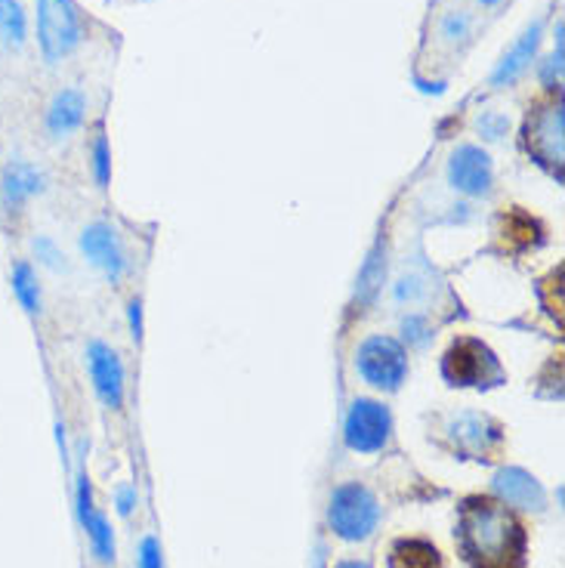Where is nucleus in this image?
<instances>
[{"mask_svg": "<svg viewBox=\"0 0 565 568\" xmlns=\"http://www.w3.org/2000/svg\"><path fill=\"white\" fill-rule=\"evenodd\" d=\"M541 38H544V19L528 22L523 34H519V38L513 41V47H509L507 53L501 57L497 69L492 71V87L504 90V87L516 84L525 71L535 65L537 50H541Z\"/></svg>", "mask_w": 565, "mask_h": 568, "instance_id": "nucleus-11", "label": "nucleus"}, {"mask_svg": "<svg viewBox=\"0 0 565 568\" xmlns=\"http://www.w3.org/2000/svg\"><path fill=\"white\" fill-rule=\"evenodd\" d=\"M492 488H495V495L509 504V507H516V510H544V504H547V495H544V488L537 483L532 473H525L519 467H504L497 469L495 479H492Z\"/></svg>", "mask_w": 565, "mask_h": 568, "instance_id": "nucleus-12", "label": "nucleus"}, {"mask_svg": "<svg viewBox=\"0 0 565 568\" xmlns=\"http://www.w3.org/2000/svg\"><path fill=\"white\" fill-rule=\"evenodd\" d=\"M355 371L374 389L396 393L398 386L405 384V377H408V353H405V346L396 337L374 334V337H367L359 346V353H355Z\"/></svg>", "mask_w": 565, "mask_h": 568, "instance_id": "nucleus-4", "label": "nucleus"}, {"mask_svg": "<svg viewBox=\"0 0 565 568\" xmlns=\"http://www.w3.org/2000/svg\"><path fill=\"white\" fill-rule=\"evenodd\" d=\"M390 429H393V417L383 402L355 398L346 414L343 439H346V448H353L359 455H377L390 442Z\"/></svg>", "mask_w": 565, "mask_h": 568, "instance_id": "nucleus-7", "label": "nucleus"}, {"mask_svg": "<svg viewBox=\"0 0 565 568\" xmlns=\"http://www.w3.org/2000/svg\"><path fill=\"white\" fill-rule=\"evenodd\" d=\"M442 374L452 386H497L504 381V368L495 353L482 341L461 337L442 358Z\"/></svg>", "mask_w": 565, "mask_h": 568, "instance_id": "nucleus-5", "label": "nucleus"}, {"mask_svg": "<svg viewBox=\"0 0 565 568\" xmlns=\"http://www.w3.org/2000/svg\"><path fill=\"white\" fill-rule=\"evenodd\" d=\"M87 121V97L84 90H78V87H62L53 93V100L47 105V118H43V124H47V133L53 136V140H69L71 133H78V130L84 128Z\"/></svg>", "mask_w": 565, "mask_h": 568, "instance_id": "nucleus-13", "label": "nucleus"}, {"mask_svg": "<svg viewBox=\"0 0 565 568\" xmlns=\"http://www.w3.org/2000/svg\"><path fill=\"white\" fill-rule=\"evenodd\" d=\"M457 540L473 568H523L525 531L516 516L488 497H470L461 507Z\"/></svg>", "mask_w": 565, "mask_h": 568, "instance_id": "nucleus-1", "label": "nucleus"}, {"mask_svg": "<svg viewBox=\"0 0 565 568\" xmlns=\"http://www.w3.org/2000/svg\"><path fill=\"white\" fill-rule=\"evenodd\" d=\"M84 531L87 538H90V547H93V554L100 559L102 566H109L114 559V535H112V526H109V519L102 516V513H90L84 523Z\"/></svg>", "mask_w": 565, "mask_h": 568, "instance_id": "nucleus-21", "label": "nucleus"}, {"mask_svg": "<svg viewBox=\"0 0 565 568\" xmlns=\"http://www.w3.org/2000/svg\"><path fill=\"white\" fill-rule=\"evenodd\" d=\"M452 433L457 448L466 452V455H488V448L501 442L497 424H492L488 417H480V414H461V417H454Z\"/></svg>", "mask_w": 565, "mask_h": 568, "instance_id": "nucleus-15", "label": "nucleus"}, {"mask_svg": "<svg viewBox=\"0 0 565 568\" xmlns=\"http://www.w3.org/2000/svg\"><path fill=\"white\" fill-rule=\"evenodd\" d=\"M565 114L563 100H551L544 105H535V112L525 121V149L535 158L541 168H547L556 176H563V158H565Z\"/></svg>", "mask_w": 565, "mask_h": 568, "instance_id": "nucleus-6", "label": "nucleus"}, {"mask_svg": "<svg viewBox=\"0 0 565 568\" xmlns=\"http://www.w3.org/2000/svg\"><path fill=\"white\" fill-rule=\"evenodd\" d=\"M137 500H140V497H137V488H133V485H121V488L114 491V507H118L121 516H130L133 507H137Z\"/></svg>", "mask_w": 565, "mask_h": 568, "instance_id": "nucleus-30", "label": "nucleus"}, {"mask_svg": "<svg viewBox=\"0 0 565 568\" xmlns=\"http://www.w3.org/2000/svg\"><path fill=\"white\" fill-rule=\"evenodd\" d=\"M137 568H164V562H161V544L155 538H142Z\"/></svg>", "mask_w": 565, "mask_h": 568, "instance_id": "nucleus-28", "label": "nucleus"}, {"mask_svg": "<svg viewBox=\"0 0 565 568\" xmlns=\"http://www.w3.org/2000/svg\"><path fill=\"white\" fill-rule=\"evenodd\" d=\"M87 368H90V381H93V389L105 408H121L124 402V365L114 353L112 346L93 341L87 346Z\"/></svg>", "mask_w": 565, "mask_h": 568, "instance_id": "nucleus-10", "label": "nucleus"}, {"mask_svg": "<svg viewBox=\"0 0 565 568\" xmlns=\"http://www.w3.org/2000/svg\"><path fill=\"white\" fill-rule=\"evenodd\" d=\"M426 294V284L424 278H417V275H402L396 282V303H408V306H414V303H421Z\"/></svg>", "mask_w": 565, "mask_h": 568, "instance_id": "nucleus-25", "label": "nucleus"}, {"mask_svg": "<svg viewBox=\"0 0 565 568\" xmlns=\"http://www.w3.org/2000/svg\"><path fill=\"white\" fill-rule=\"evenodd\" d=\"M0 43L7 50H22L29 43V16L19 0H0Z\"/></svg>", "mask_w": 565, "mask_h": 568, "instance_id": "nucleus-17", "label": "nucleus"}, {"mask_svg": "<svg viewBox=\"0 0 565 568\" xmlns=\"http://www.w3.org/2000/svg\"><path fill=\"white\" fill-rule=\"evenodd\" d=\"M541 81H544L547 90H559V84H563V22L556 26V47H553V53L541 65Z\"/></svg>", "mask_w": 565, "mask_h": 568, "instance_id": "nucleus-22", "label": "nucleus"}, {"mask_svg": "<svg viewBox=\"0 0 565 568\" xmlns=\"http://www.w3.org/2000/svg\"><path fill=\"white\" fill-rule=\"evenodd\" d=\"M43 189H47L43 173L34 164H29V161H10L3 168V173H0V195H3V204L10 211H19L22 204L38 199Z\"/></svg>", "mask_w": 565, "mask_h": 568, "instance_id": "nucleus-14", "label": "nucleus"}, {"mask_svg": "<svg viewBox=\"0 0 565 568\" xmlns=\"http://www.w3.org/2000/svg\"><path fill=\"white\" fill-rule=\"evenodd\" d=\"M327 523H331L337 538L365 540L374 535V528L381 523V504H377V497L371 495L365 485H340L331 495Z\"/></svg>", "mask_w": 565, "mask_h": 568, "instance_id": "nucleus-3", "label": "nucleus"}, {"mask_svg": "<svg viewBox=\"0 0 565 568\" xmlns=\"http://www.w3.org/2000/svg\"><path fill=\"white\" fill-rule=\"evenodd\" d=\"M383 282H386V244H374L371 254L365 256L359 278H355V303L367 310L374 300L381 297Z\"/></svg>", "mask_w": 565, "mask_h": 568, "instance_id": "nucleus-16", "label": "nucleus"}, {"mask_svg": "<svg viewBox=\"0 0 565 568\" xmlns=\"http://www.w3.org/2000/svg\"><path fill=\"white\" fill-rule=\"evenodd\" d=\"M337 568H371L367 562H355V559H350V562H340Z\"/></svg>", "mask_w": 565, "mask_h": 568, "instance_id": "nucleus-33", "label": "nucleus"}, {"mask_svg": "<svg viewBox=\"0 0 565 568\" xmlns=\"http://www.w3.org/2000/svg\"><path fill=\"white\" fill-rule=\"evenodd\" d=\"M97 510L93 507V495H90V479H87V473L78 476V519H81V526L87 523V516Z\"/></svg>", "mask_w": 565, "mask_h": 568, "instance_id": "nucleus-29", "label": "nucleus"}, {"mask_svg": "<svg viewBox=\"0 0 565 568\" xmlns=\"http://www.w3.org/2000/svg\"><path fill=\"white\" fill-rule=\"evenodd\" d=\"M31 247H34V256H38V263H43L47 270H65V254L59 251V244L53 242V239H47V235H38L34 242H31Z\"/></svg>", "mask_w": 565, "mask_h": 568, "instance_id": "nucleus-24", "label": "nucleus"}, {"mask_svg": "<svg viewBox=\"0 0 565 568\" xmlns=\"http://www.w3.org/2000/svg\"><path fill=\"white\" fill-rule=\"evenodd\" d=\"M509 130V118L504 112H485L480 118V133L485 140H504Z\"/></svg>", "mask_w": 565, "mask_h": 568, "instance_id": "nucleus-26", "label": "nucleus"}, {"mask_svg": "<svg viewBox=\"0 0 565 568\" xmlns=\"http://www.w3.org/2000/svg\"><path fill=\"white\" fill-rule=\"evenodd\" d=\"M473 29H476V19L466 13V10H461V7H454V10H445V13L438 16L436 34L445 47L457 50V47L473 41Z\"/></svg>", "mask_w": 565, "mask_h": 568, "instance_id": "nucleus-19", "label": "nucleus"}, {"mask_svg": "<svg viewBox=\"0 0 565 568\" xmlns=\"http://www.w3.org/2000/svg\"><path fill=\"white\" fill-rule=\"evenodd\" d=\"M81 254L102 270L112 282H121L128 272V251L121 244V235L109 223H90L81 232Z\"/></svg>", "mask_w": 565, "mask_h": 568, "instance_id": "nucleus-9", "label": "nucleus"}, {"mask_svg": "<svg viewBox=\"0 0 565 568\" xmlns=\"http://www.w3.org/2000/svg\"><path fill=\"white\" fill-rule=\"evenodd\" d=\"M90 168H93V176H97V185L105 189L109 180H112V152H109V140L97 133L93 140V149H90Z\"/></svg>", "mask_w": 565, "mask_h": 568, "instance_id": "nucleus-23", "label": "nucleus"}, {"mask_svg": "<svg viewBox=\"0 0 565 568\" xmlns=\"http://www.w3.org/2000/svg\"><path fill=\"white\" fill-rule=\"evenodd\" d=\"M473 3H476L480 10H495V7H501L504 0H473Z\"/></svg>", "mask_w": 565, "mask_h": 568, "instance_id": "nucleus-32", "label": "nucleus"}, {"mask_svg": "<svg viewBox=\"0 0 565 568\" xmlns=\"http://www.w3.org/2000/svg\"><path fill=\"white\" fill-rule=\"evenodd\" d=\"M390 568H445L442 556L426 540H398L390 554Z\"/></svg>", "mask_w": 565, "mask_h": 568, "instance_id": "nucleus-18", "label": "nucleus"}, {"mask_svg": "<svg viewBox=\"0 0 565 568\" xmlns=\"http://www.w3.org/2000/svg\"><path fill=\"white\" fill-rule=\"evenodd\" d=\"M448 185L454 192H461L466 199H482L492 192L495 185V164H492V155L482 149V145H473V142H464L457 145L448 158Z\"/></svg>", "mask_w": 565, "mask_h": 568, "instance_id": "nucleus-8", "label": "nucleus"}, {"mask_svg": "<svg viewBox=\"0 0 565 568\" xmlns=\"http://www.w3.org/2000/svg\"><path fill=\"white\" fill-rule=\"evenodd\" d=\"M13 294L29 315L41 313V282L29 260H19L13 266Z\"/></svg>", "mask_w": 565, "mask_h": 568, "instance_id": "nucleus-20", "label": "nucleus"}, {"mask_svg": "<svg viewBox=\"0 0 565 568\" xmlns=\"http://www.w3.org/2000/svg\"><path fill=\"white\" fill-rule=\"evenodd\" d=\"M128 318H130V334H133V341H140L142 337V303L140 300H130Z\"/></svg>", "mask_w": 565, "mask_h": 568, "instance_id": "nucleus-31", "label": "nucleus"}, {"mask_svg": "<svg viewBox=\"0 0 565 568\" xmlns=\"http://www.w3.org/2000/svg\"><path fill=\"white\" fill-rule=\"evenodd\" d=\"M402 334H405V341L411 346H424L430 341V327H426V318L421 315H408V318H402Z\"/></svg>", "mask_w": 565, "mask_h": 568, "instance_id": "nucleus-27", "label": "nucleus"}, {"mask_svg": "<svg viewBox=\"0 0 565 568\" xmlns=\"http://www.w3.org/2000/svg\"><path fill=\"white\" fill-rule=\"evenodd\" d=\"M84 34V13L74 0H38V50L47 65L74 57Z\"/></svg>", "mask_w": 565, "mask_h": 568, "instance_id": "nucleus-2", "label": "nucleus"}]
</instances>
